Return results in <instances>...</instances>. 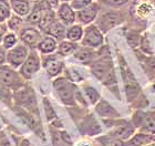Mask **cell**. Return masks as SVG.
Returning a JSON list of instances; mask_svg holds the SVG:
<instances>
[{
	"label": "cell",
	"mask_w": 155,
	"mask_h": 146,
	"mask_svg": "<svg viewBox=\"0 0 155 146\" xmlns=\"http://www.w3.org/2000/svg\"><path fill=\"white\" fill-rule=\"evenodd\" d=\"M5 61H7V53L5 52V48L0 47V65H3Z\"/></svg>",
	"instance_id": "34"
},
{
	"label": "cell",
	"mask_w": 155,
	"mask_h": 146,
	"mask_svg": "<svg viewBox=\"0 0 155 146\" xmlns=\"http://www.w3.org/2000/svg\"><path fill=\"white\" fill-rule=\"evenodd\" d=\"M17 103L26 107H36V99L31 89H18L15 93Z\"/></svg>",
	"instance_id": "7"
},
{
	"label": "cell",
	"mask_w": 155,
	"mask_h": 146,
	"mask_svg": "<svg viewBox=\"0 0 155 146\" xmlns=\"http://www.w3.org/2000/svg\"><path fill=\"white\" fill-rule=\"evenodd\" d=\"M53 88L63 103L67 105L74 104V88L69 80L63 78L57 79L53 82Z\"/></svg>",
	"instance_id": "1"
},
{
	"label": "cell",
	"mask_w": 155,
	"mask_h": 146,
	"mask_svg": "<svg viewBox=\"0 0 155 146\" xmlns=\"http://www.w3.org/2000/svg\"><path fill=\"white\" fill-rule=\"evenodd\" d=\"M145 146H155V142H153V143L147 144V145H145Z\"/></svg>",
	"instance_id": "39"
},
{
	"label": "cell",
	"mask_w": 155,
	"mask_h": 146,
	"mask_svg": "<svg viewBox=\"0 0 155 146\" xmlns=\"http://www.w3.org/2000/svg\"><path fill=\"white\" fill-rule=\"evenodd\" d=\"M155 137L151 134L137 133L134 134L127 142V146H145L150 143H153Z\"/></svg>",
	"instance_id": "13"
},
{
	"label": "cell",
	"mask_w": 155,
	"mask_h": 146,
	"mask_svg": "<svg viewBox=\"0 0 155 146\" xmlns=\"http://www.w3.org/2000/svg\"><path fill=\"white\" fill-rule=\"evenodd\" d=\"M130 0H105V2L111 6H122L124 3H126Z\"/></svg>",
	"instance_id": "33"
},
{
	"label": "cell",
	"mask_w": 155,
	"mask_h": 146,
	"mask_svg": "<svg viewBox=\"0 0 155 146\" xmlns=\"http://www.w3.org/2000/svg\"><path fill=\"white\" fill-rule=\"evenodd\" d=\"M61 1H63V2H67V1H70V0H61Z\"/></svg>",
	"instance_id": "40"
},
{
	"label": "cell",
	"mask_w": 155,
	"mask_h": 146,
	"mask_svg": "<svg viewBox=\"0 0 155 146\" xmlns=\"http://www.w3.org/2000/svg\"><path fill=\"white\" fill-rule=\"evenodd\" d=\"M84 91H85V94L90 99L92 104H95L97 101H100V94L97 93V91L94 88H92V86H85Z\"/></svg>",
	"instance_id": "28"
},
{
	"label": "cell",
	"mask_w": 155,
	"mask_h": 146,
	"mask_svg": "<svg viewBox=\"0 0 155 146\" xmlns=\"http://www.w3.org/2000/svg\"><path fill=\"white\" fill-rule=\"evenodd\" d=\"M11 8L16 15L22 17L30 13V2L28 0H10Z\"/></svg>",
	"instance_id": "16"
},
{
	"label": "cell",
	"mask_w": 155,
	"mask_h": 146,
	"mask_svg": "<svg viewBox=\"0 0 155 146\" xmlns=\"http://www.w3.org/2000/svg\"><path fill=\"white\" fill-rule=\"evenodd\" d=\"M45 1H47V3H49L52 8H54V7L58 6V0H45Z\"/></svg>",
	"instance_id": "37"
},
{
	"label": "cell",
	"mask_w": 155,
	"mask_h": 146,
	"mask_svg": "<svg viewBox=\"0 0 155 146\" xmlns=\"http://www.w3.org/2000/svg\"><path fill=\"white\" fill-rule=\"evenodd\" d=\"M97 11H99V7H97V3H91L90 6L85 7V8L78 11L77 18L81 23L89 24L97 18Z\"/></svg>",
	"instance_id": "9"
},
{
	"label": "cell",
	"mask_w": 155,
	"mask_h": 146,
	"mask_svg": "<svg viewBox=\"0 0 155 146\" xmlns=\"http://www.w3.org/2000/svg\"><path fill=\"white\" fill-rule=\"evenodd\" d=\"M20 38H21V40L23 41L25 44L31 47V48L38 47V44L42 40L40 32L35 28H26V29L21 30Z\"/></svg>",
	"instance_id": "8"
},
{
	"label": "cell",
	"mask_w": 155,
	"mask_h": 146,
	"mask_svg": "<svg viewBox=\"0 0 155 146\" xmlns=\"http://www.w3.org/2000/svg\"><path fill=\"white\" fill-rule=\"evenodd\" d=\"M58 13H59V18L61 20V22L63 23V24H67V26L72 24V23L75 21V18H77L73 8H72L71 6H69L67 2H63L61 6L59 7Z\"/></svg>",
	"instance_id": "11"
},
{
	"label": "cell",
	"mask_w": 155,
	"mask_h": 146,
	"mask_svg": "<svg viewBox=\"0 0 155 146\" xmlns=\"http://www.w3.org/2000/svg\"><path fill=\"white\" fill-rule=\"evenodd\" d=\"M77 146H94V145L91 143V142H89V141H82V142H80Z\"/></svg>",
	"instance_id": "36"
},
{
	"label": "cell",
	"mask_w": 155,
	"mask_h": 146,
	"mask_svg": "<svg viewBox=\"0 0 155 146\" xmlns=\"http://www.w3.org/2000/svg\"><path fill=\"white\" fill-rule=\"evenodd\" d=\"M95 110H97V112L100 114L101 116H103V117L114 118V117L119 116L117 111H116L112 105H110V104L107 103V101H104V100L100 101V103L97 105Z\"/></svg>",
	"instance_id": "14"
},
{
	"label": "cell",
	"mask_w": 155,
	"mask_h": 146,
	"mask_svg": "<svg viewBox=\"0 0 155 146\" xmlns=\"http://www.w3.org/2000/svg\"><path fill=\"white\" fill-rule=\"evenodd\" d=\"M0 146H12V144L10 143V141L8 140V137L3 132H0Z\"/></svg>",
	"instance_id": "32"
},
{
	"label": "cell",
	"mask_w": 155,
	"mask_h": 146,
	"mask_svg": "<svg viewBox=\"0 0 155 146\" xmlns=\"http://www.w3.org/2000/svg\"><path fill=\"white\" fill-rule=\"evenodd\" d=\"M103 43V34L97 26L87 27L84 31L82 44L87 48H97Z\"/></svg>",
	"instance_id": "4"
},
{
	"label": "cell",
	"mask_w": 155,
	"mask_h": 146,
	"mask_svg": "<svg viewBox=\"0 0 155 146\" xmlns=\"http://www.w3.org/2000/svg\"><path fill=\"white\" fill-rule=\"evenodd\" d=\"M40 58L37 54V52L31 51L27 57L26 61L20 67V74L23 78L30 79L40 69Z\"/></svg>",
	"instance_id": "5"
},
{
	"label": "cell",
	"mask_w": 155,
	"mask_h": 146,
	"mask_svg": "<svg viewBox=\"0 0 155 146\" xmlns=\"http://www.w3.org/2000/svg\"><path fill=\"white\" fill-rule=\"evenodd\" d=\"M101 144H102V146H125V144L123 143L122 140L112 136V135L102 137L101 138Z\"/></svg>",
	"instance_id": "25"
},
{
	"label": "cell",
	"mask_w": 155,
	"mask_h": 146,
	"mask_svg": "<svg viewBox=\"0 0 155 146\" xmlns=\"http://www.w3.org/2000/svg\"><path fill=\"white\" fill-rule=\"evenodd\" d=\"M22 85L20 74H18L15 69L7 65H0V86L18 90Z\"/></svg>",
	"instance_id": "2"
},
{
	"label": "cell",
	"mask_w": 155,
	"mask_h": 146,
	"mask_svg": "<svg viewBox=\"0 0 155 146\" xmlns=\"http://www.w3.org/2000/svg\"><path fill=\"white\" fill-rule=\"evenodd\" d=\"M43 105H45V115H47V118L48 121H52L57 118V115H55V112L53 110V107L51 106V104L47 99H43Z\"/></svg>",
	"instance_id": "29"
},
{
	"label": "cell",
	"mask_w": 155,
	"mask_h": 146,
	"mask_svg": "<svg viewBox=\"0 0 155 146\" xmlns=\"http://www.w3.org/2000/svg\"><path fill=\"white\" fill-rule=\"evenodd\" d=\"M58 44H57V40L53 37H45L40 41L38 44V50L43 54H48V53H52L55 51Z\"/></svg>",
	"instance_id": "17"
},
{
	"label": "cell",
	"mask_w": 155,
	"mask_h": 146,
	"mask_svg": "<svg viewBox=\"0 0 155 146\" xmlns=\"http://www.w3.org/2000/svg\"><path fill=\"white\" fill-rule=\"evenodd\" d=\"M133 134H134V127L129 124L127 122L125 121H122L121 124H119L117 126L114 128V131L110 135L114 137H117L120 140H126V138H130V137L133 136Z\"/></svg>",
	"instance_id": "12"
},
{
	"label": "cell",
	"mask_w": 155,
	"mask_h": 146,
	"mask_svg": "<svg viewBox=\"0 0 155 146\" xmlns=\"http://www.w3.org/2000/svg\"><path fill=\"white\" fill-rule=\"evenodd\" d=\"M6 31H7L6 24H3V23H0V43L2 42L3 37L6 36Z\"/></svg>",
	"instance_id": "35"
},
{
	"label": "cell",
	"mask_w": 155,
	"mask_h": 146,
	"mask_svg": "<svg viewBox=\"0 0 155 146\" xmlns=\"http://www.w3.org/2000/svg\"><path fill=\"white\" fill-rule=\"evenodd\" d=\"M21 24H22V19L20 18V16H11L8 19V27L12 31H18Z\"/></svg>",
	"instance_id": "27"
},
{
	"label": "cell",
	"mask_w": 155,
	"mask_h": 146,
	"mask_svg": "<svg viewBox=\"0 0 155 146\" xmlns=\"http://www.w3.org/2000/svg\"><path fill=\"white\" fill-rule=\"evenodd\" d=\"M54 15H53V11L52 10H45V13H43V17H42L41 21L39 22V27L43 29L45 31L48 30V28L51 26L52 23L54 22Z\"/></svg>",
	"instance_id": "22"
},
{
	"label": "cell",
	"mask_w": 155,
	"mask_h": 146,
	"mask_svg": "<svg viewBox=\"0 0 155 146\" xmlns=\"http://www.w3.org/2000/svg\"><path fill=\"white\" fill-rule=\"evenodd\" d=\"M45 8L43 6L42 2H39L37 5H35L33 9L30 11L29 16H28V22L33 23V24H39V22L41 21L42 17H43V13L45 11Z\"/></svg>",
	"instance_id": "18"
},
{
	"label": "cell",
	"mask_w": 155,
	"mask_h": 146,
	"mask_svg": "<svg viewBox=\"0 0 155 146\" xmlns=\"http://www.w3.org/2000/svg\"><path fill=\"white\" fill-rule=\"evenodd\" d=\"M111 69H112V61L110 58L105 57V58H102L95 61L92 64V73L97 79L104 80L107 75H110Z\"/></svg>",
	"instance_id": "6"
},
{
	"label": "cell",
	"mask_w": 155,
	"mask_h": 146,
	"mask_svg": "<svg viewBox=\"0 0 155 146\" xmlns=\"http://www.w3.org/2000/svg\"><path fill=\"white\" fill-rule=\"evenodd\" d=\"M77 51V44L73 41H62L59 46V53L63 57L72 54Z\"/></svg>",
	"instance_id": "21"
},
{
	"label": "cell",
	"mask_w": 155,
	"mask_h": 146,
	"mask_svg": "<svg viewBox=\"0 0 155 146\" xmlns=\"http://www.w3.org/2000/svg\"><path fill=\"white\" fill-rule=\"evenodd\" d=\"M91 3H92V0H72L71 7L74 10L79 11V10L83 9L85 7L90 6Z\"/></svg>",
	"instance_id": "30"
},
{
	"label": "cell",
	"mask_w": 155,
	"mask_h": 146,
	"mask_svg": "<svg viewBox=\"0 0 155 146\" xmlns=\"http://www.w3.org/2000/svg\"><path fill=\"white\" fill-rule=\"evenodd\" d=\"M45 68L50 76H57L63 69V61L58 57L51 55L45 60Z\"/></svg>",
	"instance_id": "10"
},
{
	"label": "cell",
	"mask_w": 155,
	"mask_h": 146,
	"mask_svg": "<svg viewBox=\"0 0 155 146\" xmlns=\"http://www.w3.org/2000/svg\"><path fill=\"white\" fill-rule=\"evenodd\" d=\"M152 11V7L150 6L149 3H142L141 6L137 8V13L140 17H147Z\"/></svg>",
	"instance_id": "31"
},
{
	"label": "cell",
	"mask_w": 155,
	"mask_h": 146,
	"mask_svg": "<svg viewBox=\"0 0 155 146\" xmlns=\"http://www.w3.org/2000/svg\"><path fill=\"white\" fill-rule=\"evenodd\" d=\"M47 32L51 37L55 38V39H62L65 34L64 24L62 22H59V21H54V22L48 28Z\"/></svg>",
	"instance_id": "19"
},
{
	"label": "cell",
	"mask_w": 155,
	"mask_h": 146,
	"mask_svg": "<svg viewBox=\"0 0 155 146\" xmlns=\"http://www.w3.org/2000/svg\"><path fill=\"white\" fill-rule=\"evenodd\" d=\"M74 57L80 62H89L94 57V52L87 48L79 49L77 52H74Z\"/></svg>",
	"instance_id": "23"
},
{
	"label": "cell",
	"mask_w": 155,
	"mask_h": 146,
	"mask_svg": "<svg viewBox=\"0 0 155 146\" xmlns=\"http://www.w3.org/2000/svg\"><path fill=\"white\" fill-rule=\"evenodd\" d=\"M11 17V5L8 0H0V22Z\"/></svg>",
	"instance_id": "24"
},
{
	"label": "cell",
	"mask_w": 155,
	"mask_h": 146,
	"mask_svg": "<svg viewBox=\"0 0 155 146\" xmlns=\"http://www.w3.org/2000/svg\"><path fill=\"white\" fill-rule=\"evenodd\" d=\"M84 34L83 28L80 26V24H75V26H71L67 31V38H68L70 41H79V40L82 39V37Z\"/></svg>",
	"instance_id": "20"
},
{
	"label": "cell",
	"mask_w": 155,
	"mask_h": 146,
	"mask_svg": "<svg viewBox=\"0 0 155 146\" xmlns=\"http://www.w3.org/2000/svg\"><path fill=\"white\" fill-rule=\"evenodd\" d=\"M27 57H28V49L26 46L22 44L15 46L7 52V62L11 68L17 69L23 64Z\"/></svg>",
	"instance_id": "3"
},
{
	"label": "cell",
	"mask_w": 155,
	"mask_h": 146,
	"mask_svg": "<svg viewBox=\"0 0 155 146\" xmlns=\"http://www.w3.org/2000/svg\"><path fill=\"white\" fill-rule=\"evenodd\" d=\"M3 43V48L7 49V50H10L11 48L17 44V37L15 33L10 32V33H6V36L3 37L2 40Z\"/></svg>",
	"instance_id": "26"
},
{
	"label": "cell",
	"mask_w": 155,
	"mask_h": 146,
	"mask_svg": "<svg viewBox=\"0 0 155 146\" xmlns=\"http://www.w3.org/2000/svg\"><path fill=\"white\" fill-rule=\"evenodd\" d=\"M120 22V18L116 13L113 12H109V13H104L101 16V19L99 21V24L101 26V29H103L104 31L113 28L114 26H116L117 23Z\"/></svg>",
	"instance_id": "15"
},
{
	"label": "cell",
	"mask_w": 155,
	"mask_h": 146,
	"mask_svg": "<svg viewBox=\"0 0 155 146\" xmlns=\"http://www.w3.org/2000/svg\"><path fill=\"white\" fill-rule=\"evenodd\" d=\"M19 146H33L32 144L30 143L29 141H27V140H22L21 142L19 143Z\"/></svg>",
	"instance_id": "38"
}]
</instances>
